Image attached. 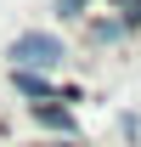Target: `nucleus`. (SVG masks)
Listing matches in <instances>:
<instances>
[{
	"mask_svg": "<svg viewBox=\"0 0 141 147\" xmlns=\"http://www.w3.org/2000/svg\"><path fill=\"white\" fill-rule=\"evenodd\" d=\"M79 6H85V0H62V17H73V11H79Z\"/></svg>",
	"mask_w": 141,
	"mask_h": 147,
	"instance_id": "obj_4",
	"label": "nucleus"
},
{
	"mask_svg": "<svg viewBox=\"0 0 141 147\" xmlns=\"http://www.w3.org/2000/svg\"><path fill=\"white\" fill-rule=\"evenodd\" d=\"M11 62L17 68H56L62 62V40H51V34H17V45H11Z\"/></svg>",
	"mask_w": 141,
	"mask_h": 147,
	"instance_id": "obj_1",
	"label": "nucleus"
},
{
	"mask_svg": "<svg viewBox=\"0 0 141 147\" xmlns=\"http://www.w3.org/2000/svg\"><path fill=\"white\" fill-rule=\"evenodd\" d=\"M40 125H56V130H68V113H62V108H51V102H40Z\"/></svg>",
	"mask_w": 141,
	"mask_h": 147,
	"instance_id": "obj_2",
	"label": "nucleus"
},
{
	"mask_svg": "<svg viewBox=\"0 0 141 147\" xmlns=\"http://www.w3.org/2000/svg\"><path fill=\"white\" fill-rule=\"evenodd\" d=\"M124 6H130V0H124Z\"/></svg>",
	"mask_w": 141,
	"mask_h": 147,
	"instance_id": "obj_5",
	"label": "nucleus"
},
{
	"mask_svg": "<svg viewBox=\"0 0 141 147\" xmlns=\"http://www.w3.org/2000/svg\"><path fill=\"white\" fill-rule=\"evenodd\" d=\"M17 85H23L28 96H45V85H40V74H28V68H17Z\"/></svg>",
	"mask_w": 141,
	"mask_h": 147,
	"instance_id": "obj_3",
	"label": "nucleus"
}]
</instances>
